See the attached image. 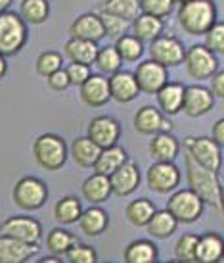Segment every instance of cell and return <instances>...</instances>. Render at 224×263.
<instances>
[{
	"label": "cell",
	"mask_w": 224,
	"mask_h": 263,
	"mask_svg": "<svg viewBox=\"0 0 224 263\" xmlns=\"http://www.w3.org/2000/svg\"><path fill=\"white\" fill-rule=\"evenodd\" d=\"M62 66H64V56L59 52H54V50L43 52L38 56V60H36V71L43 75V77H48V75L54 73Z\"/></svg>",
	"instance_id": "obj_41"
},
{
	"label": "cell",
	"mask_w": 224,
	"mask_h": 263,
	"mask_svg": "<svg viewBox=\"0 0 224 263\" xmlns=\"http://www.w3.org/2000/svg\"><path fill=\"white\" fill-rule=\"evenodd\" d=\"M127 160H129V158H127L125 148L113 144V146H109V148H101L100 156H98V160H96L92 169H94V173H101V175L109 177L113 171H117V169L121 167Z\"/></svg>",
	"instance_id": "obj_28"
},
{
	"label": "cell",
	"mask_w": 224,
	"mask_h": 263,
	"mask_svg": "<svg viewBox=\"0 0 224 263\" xmlns=\"http://www.w3.org/2000/svg\"><path fill=\"white\" fill-rule=\"evenodd\" d=\"M174 2H178V4H184V2H188V0H174Z\"/></svg>",
	"instance_id": "obj_53"
},
{
	"label": "cell",
	"mask_w": 224,
	"mask_h": 263,
	"mask_svg": "<svg viewBox=\"0 0 224 263\" xmlns=\"http://www.w3.org/2000/svg\"><path fill=\"white\" fill-rule=\"evenodd\" d=\"M80 98L83 102L100 108L111 100V90H109V79L104 75H90L83 85H80Z\"/></svg>",
	"instance_id": "obj_17"
},
{
	"label": "cell",
	"mask_w": 224,
	"mask_h": 263,
	"mask_svg": "<svg viewBox=\"0 0 224 263\" xmlns=\"http://www.w3.org/2000/svg\"><path fill=\"white\" fill-rule=\"evenodd\" d=\"M100 152H101V148L98 146L96 142H92L88 137H79V139L73 140V144H71L73 161L83 169L94 167V163H96V160H98Z\"/></svg>",
	"instance_id": "obj_25"
},
{
	"label": "cell",
	"mask_w": 224,
	"mask_h": 263,
	"mask_svg": "<svg viewBox=\"0 0 224 263\" xmlns=\"http://www.w3.org/2000/svg\"><path fill=\"white\" fill-rule=\"evenodd\" d=\"M12 200L23 212H36L48 200V186L36 177H23L15 183Z\"/></svg>",
	"instance_id": "obj_5"
},
{
	"label": "cell",
	"mask_w": 224,
	"mask_h": 263,
	"mask_svg": "<svg viewBox=\"0 0 224 263\" xmlns=\"http://www.w3.org/2000/svg\"><path fill=\"white\" fill-rule=\"evenodd\" d=\"M100 20L104 23V31H106V37L113 39H121L123 35H127V31H129L130 23L121 20V17H117L113 14H108V12H100Z\"/></svg>",
	"instance_id": "obj_40"
},
{
	"label": "cell",
	"mask_w": 224,
	"mask_h": 263,
	"mask_svg": "<svg viewBox=\"0 0 224 263\" xmlns=\"http://www.w3.org/2000/svg\"><path fill=\"white\" fill-rule=\"evenodd\" d=\"M0 234L14 236L17 240L29 242V244H38L43 236V225L35 217L17 215V217H10L0 225Z\"/></svg>",
	"instance_id": "obj_11"
},
{
	"label": "cell",
	"mask_w": 224,
	"mask_h": 263,
	"mask_svg": "<svg viewBox=\"0 0 224 263\" xmlns=\"http://www.w3.org/2000/svg\"><path fill=\"white\" fill-rule=\"evenodd\" d=\"M10 6H12V0H0V14L6 12Z\"/></svg>",
	"instance_id": "obj_51"
},
{
	"label": "cell",
	"mask_w": 224,
	"mask_h": 263,
	"mask_svg": "<svg viewBox=\"0 0 224 263\" xmlns=\"http://www.w3.org/2000/svg\"><path fill=\"white\" fill-rule=\"evenodd\" d=\"M224 254V238L217 233H207L199 236L195 256L199 263H215L220 261Z\"/></svg>",
	"instance_id": "obj_24"
},
{
	"label": "cell",
	"mask_w": 224,
	"mask_h": 263,
	"mask_svg": "<svg viewBox=\"0 0 224 263\" xmlns=\"http://www.w3.org/2000/svg\"><path fill=\"white\" fill-rule=\"evenodd\" d=\"M150 56L153 62H157L165 67H176L184 62L186 50L184 44L174 37H157L150 44Z\"/></svg>",
	"instance_id": "obj_10"
},
{
	"label": "cell",
	"mask_w": 224,
	"mask_h": 263,
	"mask_svg": "<svg viewBox=\"0 0 224 263\" xmlns=\"http://www.w3.org/2000/svg\"><path fill=\"white\" fill-rule=\"evenodd\" d=\"M180 184V169L174 161H155L148 169V189L157 194H169Z\"/></svg>",
	"instance_id": "obj_9"
},
{
	"label": "cell",
	"mask_w": 224,
	"mask_h": 263,
	"mask_svg": "<svg viewBox=\"0 0 224 263\" xmlns=\"http://www.w3.org/2000/svg\"><path fill=\"white\" fill-rule=\"evenodd\" d=\"M155 212H157L155 205H153L148 198H138V200L130 202V204L127 205V212L125 213H127V221H129L130 225L146 227Z\"/></svg>",
	"instance_id": "obj_33"
},
{
	"label": "cell",
	"mask_w": 224,
	"mask_h": 263,
	"mask_svg": "<svg viewBox=\"0 0 224 263\" xmlns=\"http://www.w3.org/2000/svg\"><path fill=\"white\" fill-rule=\"evenodd\" d=\"M6 71H8L6 56H2V54H0V81L6 77Z\"/></svg>",
	"instance_id": "obj_49"
},
{
	"label": "cell",
	"mask_w": 224,
	"mask_h": 263,
	"mask_svg": "<svg viewBox=\"0 0 224 263\" xmlns=\"http://www.w3.org/2000/svg\"><path fill=\"white\" fill-rule=\"evenodd\" d=\"M203 208H205V202L192 189L176 190L167 202V210L173 213L174 219L178 223H184V225L195 223L199 219L203 213Z\"/></svg>",
	"instance_id": "obj_6"
},
{
	"label": "cell",
	"mask_w": 224,
	"mask_h": 263,
	"mask_svg": "<svg viewBox=\"0 0 224 263\" xmlns=\"http://www.w3.org/2000/svg\"><path fill=\"white\" fill-rule=\"evenodd\" d=\"M146 227H148L150 236L165 240V238H169L171 234H174L176 227H178V221L174 219L173 213L169 212V210H163V212L153 213V217L148 221V225Z\"/></svg>",
	"instance_id": "obj_29"
},
{
	"label": "cell",
	"mask_w": 224,
	"mask_h": 263,
	"mask_svg": "<svg viewBox=\"0 0 224 263\" xmlns=\"http://www.w3.org/2000/svg\"><path fill=\"white\" fill-rule=\"evenodd\" d=\"M150 154L155 161H174L180 154V144L171 133H155L150 142Z\"/></svg>",
	"instance_id": "obj_23"
},
{
	"label": "cell",
	"mask_w": 224,
	"mask_h": 263,
	"mask_svg": "<svg viewBox=\"0 0 224 263\" xmlns=\"http://www.w3.org/2000/svg\"><path fill=\"white\" fill-rule=\"evenodd\" d=\"M127 263H153L157 261V246L150 240H134L125 250Z\"/></svg>",
	"instance_id": "obj_31"
},
{
	"label": "cell",
	"mask_w": 224,
	"mask_h": 263,
	"mask_svg": "<svg viewBox=\"0 0 224 263\" xmlns=\"http://www.w3.org/2000/svg\"><path fill=\"white\" fill-rule=\"evenodd\" d=\"M71 37L100 43L106 37L104 23L100 20V14H83L71 23Z\"/></svg>",
	"instance_id": "obj_20"
},
{
	"label": "cell",
	"mask_w": 224,
	"mask_h": 263,
	"mask_svg": "<svg viewBox=\"0 0 224 263\" xmlns=\"http://www.w3.org/2000/svg\"><path fill=\"white\" fill-rule=\"evenodd\" d=\"M80 213H83V205H80L79 198L75 196L62 198L58 204L54 205V217L62 225H73V223H77Z\"/></svg>",
	"instance_id": "obj_32"
},
{
	"label": "cell",
	"mask_w": 224,
	"mask_h": 263,
	"mask_svg": "<svg viewBox=\"0 0 224 263\" xmlns=\"http://www.w3.org/2000/svg\"><path fill=\"white\" fill-rule=\"evenodd\" d=\"M101 12L113 14L125 22L132 23L142 10H140V0H106Z\"/></svg>",
	"instance_id": "obj_35"
},
{
	"label": "cell",
	"mask_w": 224,
	"mask_h": 263,
	"mask_svg": "<svg viewBox=\"0 0 224 263\" xmlns=\"http://www.w3.org/2000/svg\"><path fill=\"white\" fill-rule=\"evenodd\" d=\"M213 106H215V95L211 92V88L194 85V87H186L184 90L180 111L188 117H199L213 110Z\"/></svg>",
	"instance_id": "obj_12"
},
{
	"label": "cell",
	"mask_w": 224,
	"mask_h": 263,
	"mask_svg": "<svg viewBox=\"0 0 224 263\" xmlns=\"http://www.w3.org/2000/svg\"><path fill=\"white\" fill-rule=\"evenodd\" d=\"M222 259H224V254H222Z\"/></svg>",
	"instance_id": "obj_54"
},
{
	"label": "cell",
	"mask_w": 224,
	"mask_h": 263,
	"mask_svg": "<svg viewBox=\"0 0 224 263\" xmlns=\"http://www.w3.org/2000/svg\"><path fill=\"white\" fill-rule=\"evenodd\" d=\"M38 244L17 240L14 236L0 234V263H25L35 257Z\"/></svg>",
	"instance_id": "obj_16"
},
{
	"label": "cell",
	"mask_w": 224,
	"mask_h": 263,
	"mask_svg": "<svg viewBox=\"0 0 224 263\" xmlns=\"http://www.w3.org/2000/svg\"><path fill=\"white\" fill-rule=\"evenodd\" d=\"M217 22V8L213 0H188L178 8V23L188 35H205Z\"/></svg>",
	"instance_id": "obj_2"
},
{
	"label": "cell",
	"mask_w": 224,
	"mask_h": 263,
	"mask_svg": "<svg viewBox=\"0 0 224 263\" xmlns=\"http://www.w3.org/2000/svg\"><path fill=\"white\" fill-rule=\"evenodd\" d=\"M88 139L96 142L100 148H109L119 142L121 137V125L117 119L109 116H100L94 117L90 123H88Z\"/></svg>",
	"instance_id": "obj_13"
},
{
	"label": "cell",
	"mask_w": 224,
	"mask_h": 263,
	"mask_svg": "<svg viewBox=\"0 0 224 263\" xmlns=\"http://www.w3.org/2000/svg\"><path fill=\"white\" fill-rule=\"evenodd\" d=\"M115 48L123 62H138L144 54V44L136 35H123L115 41Z\"/></svg>",
	"instance_id": "obj_37"
},
{
	"label": "cell",
	"mask_w": 224,
	"mask_h": 263,
	"mask_svg": "<svg viewBox=\"0 0 224 263\" xmlns=\"http://www.w3.org/2000/svg\"><path fill=\"white\" fill-rule=\"evenodd\" d=\"M98 43L92 41H85V39L71 37L65 43V56L75 62V64H85V66H92L98 56Z\"/></svg>",
	"instance_id": "obj_22"
},
{
	"label": "cell",
	"mask_w": 224,
	"mask_h": 263,
	"mask_svg": "<svg viewBox=\"0 0 224 263\" xmlns=\"http://www.w3.org/2000/svg\"><path fill=\"white\" fill-rule=\"evenodd\" d=\"M33 158L46 171H58L64 167L67 160L65 140L52 133L40 135L33 144Z\"/></svg>",
	"instance_id": "obj_4"
},
{
	"label": "cell",
	"mask_w": 224,
	"mask_h": 263,
	"mask_svg": "<svg viewBox=\"0 0 224 263\" xmlns=\"http://www.w3.org/2000/svg\"><path fill=\"white\" fill-rule=\"evenodd\" d=\"M205 46L213 54H224V22H215L205 33Z\"/></svg>",
	"instance_id": "obj_42"
},
{
	"label": "cell",
	"mask_w": 224,
	"mask_h": 263,
	"mask_svg": "<svg viewBox=\"0 0 224 263\" xmlns=\"http://www.w3.org/2000/svg\"><path fill=\"white\" fill-rule=\"evenodd\" d=\"M184 148L186 154H190L197 163H201L203 167L217 171L222 165V152L220 146L213 139L207 137H186L184 139Z\"/></svg>",
	"instance_id": "obj_8"
},
{
	"label": "cell",
	"mask_w": 224,
	"mask_h": 263,
	"mask_svg": "<svg viewBox=\"0 0 224 263\" xmlns=\"http://www.w3.org/2000/svg\"><path fill=\"white\" fill-rule=\"evenodd\" d=\"M65 259L69 263H96L98 256L92 246H85V244H75L65 252Z\"/></svg>",
	"instance_id": "obj_44"
},
{
	"label": "cell",
	"mask_w": 224,
	"mask_h": 263,
	"mask_svg": "<svg viewBox=\"0 0 224 263\" xmlns=\"http://www.w3.org/2000/svg\"><path fill=\"white\" fill-rule=\"evenodd\" d=\"M77 223H79L80 231L87 236H100L109 227V215L94 204L92 208H88V210L80 213Z\"/></svg>",
	"instance_id": "obj_27"
},
{
	"label": "cell",
	"mask_w": 224,
	"mask_h": 263,
	"mask_svg": "<svg viewBox=\"0 0 224 263\" xmlns=\"http://www.w3.org/2000/svg\"><path fill=\"white\" fill-rule=\"evenodd\" d=\"M132 31L142 43L144 41H153V39H157L163 33V22L155 15L140 12L136 20L132 22Z\"/></svg>",
	"instance_id": "obj_30"
},
{
	"label": "cell",
	"mask_w": 224,
	"mask_h": 263,
	"mask_svg": "<svg viewBox=\"0 0 224 263\" xmlns=\"http://www.w3.org/2000/svg\"><path fill=\"white\" fill-rule=\"evenodd\" d=\"M83 196L87 198L90 204H101V202H106L109 196H111V181H109L108 175H101V173H94V175H90L83 183Z\"/></svg>",
	"instance_id": "obj_26"
},
{
	"label": "cell",
	"mask_w": 224,
	"mask_h": 263,
	"mask_svg": "<svg viewBox=\"0 0 224 263\" xmlns=\"http://www.w3.org/2000/svg\"><path fill=\"white\" fill-rule=\"evenodd\" d=\"M220 210L224 212V184H220Z\"/></svg>",
	"instance_id": "obj_52"
},
{
	"label": "cell",
	"mask_w": 224,
	"mask_h": 263,
	"mask_svg": "<svg viewBox=\"0 0 224 263\" xmlns=\"http://www.w3.org/2000/svg\"><path fill=\"white\" fill-rule=\"evenodd\" d=\"M197 240H199L197 234H184V236H180V238L176 240V244H174V257H176L178 261L195 263L197 261V256H195Z\"/></svg>",
	"instance_id": "obj_39"
},
{
	"label": "cell",
	"mask_w": 224,
	"mask_h": 263,
	"mask_svg": "<svg viewBox=\"0 0 224 263\" xmlns=\"http://www.w3.org/2000/svg\"><path fill=\"white\" fill-rule=\"evenodd\" d=\"M109 181L117 196H129L140 184V169L134 161L127 160L121 167L109 175Z\"/></svg>",
	"instance_id": "obj_18"
},
{
	"label": "cell",
	"mask_w": 224,
	"mask_h": 263,
	"mask_svg": "<svg viewBox=\"0 0 224 263\" xmlns=\"http://www.w3.org/2000/svg\"><path fill=\"white\" fill-rule=\"evenodd\" d=\"M211 92L217 98H224V71H217L211 77Z\"/></svg>",
	"instance_id": "obj_47"
},
{
	"label": "cell",
	"mask_w": 224,
	"mask_h": 263,
	"mask_svg": "<svg viewBox=\"0 0 224 263\" xmlns=\"http://www.w3.org/2000/svg\"><path fill=\"white\" fill-rule=\"evenodd\" d=\"M211 139L217 142L218 146L224 148V119H218L211 129Z\"/></svg>",
	"instance_id": "obj_48"
},
{
	"label": "cell",
	"mask_w": 224,
	"mask_h": 263,
	"mask_svg": "<svg viewBox=\"0 0 224 263\" xmlns=\"http://www.w3.org/2000/svg\"><path fill=\"white\" fill-rule=\"evenodd\" d=\"M109 90H111V98L121 104L132 102L140 92L134 73L121 71V69L113 75H109Z\"/></svg>",
	"instance_id": "obj_19"
},
{
	"label": "cell",
	"mask_w": 224,
	"mask_h": 263,
	"mask_svg": "<svg viewBox=\"0 0 224 263\" xmlns=\"http://www.w3.org/2000/svg\"><path fill=\"white\" fill-rule=\"evenodd\" d=\"M184 90L186 87L180 83H169L155 92L157 95V104H159V110L165 116H176L182 110V100H184Z\"/></svg>",
	"instance_id": "obj_21"
},
{
	"label": "cell",
	"mask_w": 224,
	"mask_h": 263,
	"mask_svg": "<svg viewBox=\"0 0 224 263\" xmlns=\"http://www.w3.org/2000/svg\"><path fill=\"white\" fill-rule=\"evenodd\" d=\"M27 43V23L15 12L0 14V54L15 56Z\"/></svg>",
	"instance_id": "obj_3"
},
{
	"label": "cell",
	"mask_w": 224,
	"mask_h": 263,
	"mask_svg": "<svg viewBox=\"0 0 224 263\" xmlns=\"http://www.w3.org/2000/svg\"><path fill=\"white\" fill-rule=\"evenodd\" d=\"M19 15L25 23L40 25L50 15V4H48V0H23L19 6Z\"/></svg>",
	"instance_id": "obj_34"
},
{
	"label": "cell",
	"mask_w": 224,
	"mask_h": 263,
	"mask_svg": "<svg viewBox=\"0 0 224 263\" xmlns=\"http://www.w3.org/2000/svg\"><path fill=\"white\" fill-rule=\"evenodd\" d=\"M75 244H77V238L64 229H52L46 236V248L50 254H56V256H65V252Z\"/></svg>",
	"instance_id": "obj_36"
},
{
	"label": "cell",
	"mask_w": 224,
	"mask_h": 263,
	"mask_svg": "<svg viewBox=\"0 0 224 263\" xmlns=\"http://www.w3.org/2000/svg\"><path fill=\"white\" fill-rule=\"evenodd\" d=\"M65 71H67V77H69V83H71V85H77V87H80V85H83V83L92 75L90 73V66H85V64H75V62H71Z\"/></svg>",
	"instance_id": "obj_45"
},
{
	"label": "cell",
	"mask_w": 224,
	"mask_h": 263,
	"mask_svg": "<svg viewBox=\"0 0 224 263\" xmlns=\"http://www.w3.org/2000/svg\"><path fill=\"white\" fill-rule=\"evenodd\" d=\"M46 81H48V87H50L52 90H59V92L71 85V83H69V77H67V71H65L64 67H59L54 73L48 75Z\"/></svg>",
	"instance_id": "obj_46"
},
{
	"label": "cell",
	"mask_w": 224,
	"mask_h": 263,
	"mask_svg": "<svg viewBox=\"0 0 224 263\" xmlns=\"http://www.w3.org/2000/svg\"><path fill=\"white\" fill-rule=\"evenodd\" d=\"M134 77H136L140 92L155 95V92L167 83V67L157 64V62H153V60L150 58V60H146V62H142V64L136 67Z\"/></svg>",
	"instance_id": "obj_14"
},
{
	"label": "cell",
	"mask_w": 224,
	"mask_h": 263,
	"mask_svg": "<svg viewBox=\"0 0 224 263\" xmlns=\"http://www.w3.org/2000/svg\"><path fill=\"white\" fill-rule=\"evenodd\" d=\"M182 64L186 66V71H188L190 77L195 81L211 79L218 69L217 56L205 44H195L190 50H186Z\"/></svg>",
	"instance_id": "obj_7"
},
{
	"label": "cell",
	"mask_w": 224,
	"mask_h": 263,
	"mask_svg": "<svg viewBox=\"0 0 224 263\" xmlns=\"http://www.w3.org/2000/svg\"><path fill=\"white\" fill-rule=\"evenodd\" d=\"M134 129L142 135H155V133H171L173 123L169 116L153 106H144L134 116Z\"/></svg>",
	"instance_id": "obj_15"
},
{
	"label": "cell",
	"mask_w": 224,
	"mask_h": 263,
	"mask_svg": "<svg viewBox=\"0 0 224 263\" xmlns=\"http://www.w3.org/2000/svg\"><path fill=\"white\" fill-rule=\"evenodd\" d=\"M186 179H188L190 189L194 190L205 204L220 208V181L217 177V171L203 167L190 154H186Z\"/></svg>",
	"instance_id": "obj_1"
},
{
	"label": "cell",
	"mask_w": 224,
	"mask_h": 263,
	"mask_svg": "<svg viewBox=\"0 0 224 263\" xmlns=\"http://www.w3.org/2000/svg\"><path fill=\"white\" fill-rule=\"evenodd\" d=\"M40 261L43 263H59L62 261V256H56V254H52V256H44V257H40Z\"/></svg>",
	"instance_id": "obj_50"
},
{
	"label": "cell",
	"mask_w": 224,
	"mask_h": 263,
	"mask_svg": "<svg viewBox=\"0 0 224 263\" xmlns=\"http://www.w3.org/2000/svg\"><path fill=\"white\" fill-rule=\"evenodd\" d=\"M96 66L101 73L113 75L115 71L121 69V64H123V58L119 56L115 46H104L98 50V56H96Z\"/></svg>",
	"instance_id": "obj_38"
},
{
	"label": "cell",
	"mask_w": 224,
	"mask_h": 263,
	"mask_svg": "<svg viewBox=\"0 0 224 263\" xmlns=\"http://www.w3.org/2000/svg\"><path fill=\"white\" fill-rule=\"evenodd\" d=\"M174 4H176L174 0H140V10L144 14L155 15V17L163 20L173 12Z\"/></svg>",
	"instance_id": "obj_43"
}]
</instances>
